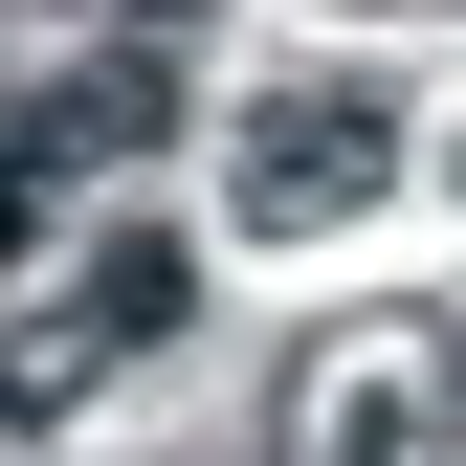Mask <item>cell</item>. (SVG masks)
Masks as SVG:
<instances>
[{
    "mask_svg": "<svg viewBox=\"0 0 466 466\" xmlns=\"http://www.w3.org/2000/svg\"><path fill=\"white\" fill-rule=\"evenodd\" d=\"M378 178H400V89H356V67L245 89V134H222V222H245V245H333Z\"/></svg>",
    "mask_w": 466,
    "mask_h": 466,
    "instance_id": "1",
    "label": "cell"
},
{
    "mask_svg": "<svg viewBox=\"0 0 466 466\" xmlns=\"http://www.w3.org/2000/svg\"><path fill=\"white\" fill-rule=\"evenodd\" d=\"M156 333H200V245H178V222L89 245V267H67V289L23 311V422H67V400H89L111 356H156Z\"/></svg>",
    "mask_w": 466,
    "mask_h": 466,
    "instance_id": "2",
    "label": "cell"
},
{
    "mask_svg": "<svg viewBox=\"0 0 466 466\" xmlns=\"http://www.w3.org/2000/svg\"><path fill=\"white\" fill-rule=\"evenodd\" d=\"M422 422H444V356H400V333H333V356L289 378L267 466H422Z\"/></svg>",
    "mask_w": 466,
    "mask_h": 466,
    "instance_id": "3",
    "label": "cell"
},
{
    "mask_svg": "<svg viewBox=\"0 0 466 466\" xmlns=\"http://www.w3.org/2000/svg\"><path fill=\"white\" fill-rule=\"evenodd\" d=\"M156 134H178V45H111V67H67L23 111V178L67 200V178H111V156H156Z\"/></svg>",
    "mask_w": 466,
    "mask_h": 466,
    "instance_id": "4",
    "label": "cell"
},
{
    "mask_svg": "<svg viewBox=\"0 0 466 466\" xmlns=\"http://www.w3.org/2000/svg\"><path fill=\"white\" fill-rule=\"evenodd\" d=\"M200 23H222V0H134V45H200Z\"/></svg>",
    "mask_w": 466,
    "mask_h": 466,
    "instance_id": "5",
    "label": "cell"
},
{
    "mask_svg": "<svg viewBox=\"0 0 466 466\" xmlns=\"http://www.w3.org/2000/svg\"><path fill=\"white\" fill-rule=\"evenodd\" d=\"M422 333H444V400H466V311H422Z\"/></svg>",
    "mask_w": 466,
    "mask_h": 466,
    "instance_id": "6",
    "label": "cell"
},
{
    "mask_svg": "<svg viewBox=\"0 0 466 466\" xmlns=\"http://www.w3.org/2000/svg\"><path fill=\"white\" fill-rule=\"evenodd\" d=\"M400 23H444V0H400Z\"/></svg>",
    "mask_w": 466,
    "mask_h": 466,
    "instance_id": "7",
    "label": "cell"
},
{
    "mask_svg": "<svg viewBox=\"0 0 466 466\" xmlns=\"http://www.w3.org/2000/svg\"><path fill=\"white\" fill-rule=\"evenodd\" d=\"M444 178H466V156H444Z\"/></svg>",
    "mask_w": 466,
    "mask_h": 466,
    "instance_id": "8",
    "label": "cell"
}]
</instances>
